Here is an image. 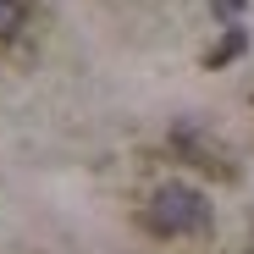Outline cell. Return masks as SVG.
<instances>
[{
    "label": "cell",
    "instance_id": "obj_1",
    "mask_svg": "<svg viewBox=\"0 0 254 254\" xmlns=\"http://www.w3.org/2000/svg\"><path fill=\"white\" fill-rule=\"evenodd\" d=\"M149 227L166 238H183V232H204L210 227V199L188 183H160L149 193Z\"/></svg>",
    "mask_w": 254,
    "mask_h": 254
},
{
    "label": "cell",
    "instance_id": "obj_2",
    "mask_svg": "<svg viewBox=\"0 0 254 254\" xmlns=\"http://www.w3.org/2000/svg\"><path fill=\"white\" fill-rule=\"evenodd\" d=\"M243 50H249V33H243V28H227V39H221V45H216V50L204 56V66L216 72V66H227V61H238Z\"/></svg>",
    "mask_w": 254,
    "mask_h": 254
},
{
    "label": "cell",
    "instance_id": "obj_3",
    "mask_svg": "<svg viewBox=\"0 0 254 254\" xmlns=\"http://www.w3.org/2000/svg\"><path fill=\"white\" fill-rule=\"evenodd\" d=\"M22 28V0H0V39H11Z\"/></svg>",
    "mask_w": 254,
    "mask_h": 254
},
{
    "label": "cell",
    "instance_id": "obj_4",
    "mask_svg": "<svg viewBox=\"0 0 254 254\" xmlns=\"http://www.w3.org/2000/svg\"><path fill=\"white\" fill-rule=\"evenodd\" d=\"M216 11H227V17H238V11H243V0H216Z\"/></svg>",
    "mask_w": 254,
    "mask_h": 254
}]
</instances>
